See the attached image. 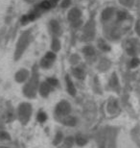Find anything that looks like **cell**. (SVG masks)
<instances>
[{
  "label": "cell",
  "mask_w": 140,
  "mask_h": 148,
  "mask_svg": "<svg viewBox=\"0 0 140 148\" xmlns=\"http://www.w3.org/2000/svg\"><path fill=\"white\" fill-rule=\"evenodd\" d=\"M49 27L51 32H53L55 35H58L59 33V31H61V27H59V24L57 20H51L49 23Z\"/></svg>",
  "instance_id": "obj_7"
},
{
  "label": "cell",
  "mask_w": 140,
  "mask_h": 148,
  "mask_svg": "<svg viewBox=\"0 0 140 148\" xmlns=\"http://www.w3.org/2000/svg\"><path fill=\"white\" fill-rule=\"evenodd\" d=\"M133 140L135 141L136 143H137V145L140 147V138H139V137H138V135L136 134V135H133Z\"/></svg>",
  "instance_id": "obj_16"
},
{
  "label": "cell",
  "mask_w": 140,
  "mask_h": 148,
  "mask_svg": "<svg viewBox=\"0 0 140 148\" xmlns=\"http://www.w3.org/2000/svg\"><path fill=\"white\" fill-rule=\"evenodd\" d=\"M118 16H119V18H120V19H122V18H124V17L126 16V14H125L124 13H119Z\"/></svg>",
  "instance_id": "obj_18"
},
{
  "label": "cell",
  "mask_w": 140,
  "mask_h": 148,
  "mask_svg": "<svg viewBox=\"0 0 140 148\" xmlns=\"http://www.w3.org/2000/svg\"><path fill=\"white\" fill-rule=\"evenodd\" d=\"M28 76H29V71L27 69H20L16 73L14 78H16L17 82H23L28 78Z\"/></svg>",
  "instance_id": "obj_5"
},
{
  "label": "cell",
  "mask_w": 140,
  "mask_h": 148,
  "mask_svg": "<svg viewBox=\"0 0 140 148\" xmlns=\"http://www.w3.org/2000/svg\"><path fill=\"white\" fill-rule=\"evenodd\" d=\"M48 90H49V87H48V85L45 84V83H43V84H41L40 86V92L43 94H45V93H48Z\"/></svg>",
  "instance_id": "obj_12"
},
{
  "label": "cell",
  "mask_w": 140,
  "mask_h": 148,
  "mask_svg": "<svg viewBox=\"0 0 140 148\" xmlns=\"http://www.w3.org/2000/svg\"><path fill=\"white\" fill-rule=\"evenodd\" d=\"M70 3H71V0H64V1L61 2V7L66 8L70 5Z\"/></svg>",
  "instance_id": "obj_14"
},
{
  "label": "cell",
  "mask_w": 140,
  "mask_h": 148,
  "mask_svg": "<svg viewBox=\"0 0 140 148\" xmlns=\"http://www.w3.org/2000/svg\"><path fill=\"white\" fill-rule=\"evenodd\" d=\"M80 16H81V12H80L78 9H72V10L69 12V14H68V19L72 22L77 21V20L80 18Z\"/></svg>",
  "instance_id": "obj_6"
},
{
  "label": "cell",
  "mask_w": 140,
  "mask_h": 148,
  "mask_svg": "<svg viewBox=\"0 0 140 148\" xmlns=\"http://www.w3.org/2000/svg\"><path fill=\"white\" fill-rule=\"evenodd\" d=\"M139 64V60L137 58H135V59H132V67H135V66H137Z\"/></svg>",
  "instance_id": "obj_15"
},
{
  "label": "cell",
  "mask_w": 140,
  "mask_h": 148,
  "mask_svg": "<svg viewBox=\"0 0 140 148\" xmlns=\"http://www.w3.org/2000/svg\"><path fill=\"white\" fill-rule=\"evenodd\" d=\"M56 60V54L54 52H47L45 56L41 59L40 66L42 67V69H49L50 66L54 64V62Z\"/></svg>",
  "instance_id": "obj_3"
},
{
  "label": "cell",
  "mask_w": 140,
  "mask_h": 148,
  "mask_svg": "<svg viewBox=\"0 0 140 148\" xmlns=\"http://www.w3.org/2000/svg\"><path fill=\"white\" fill-rule=\"evenodd\" d=\"M31 40H32L31 30H26L24 32H22L21 35L18 38V40H17L16 45V49H14V61H18L21 58L23 53L25 52V50L29 46Z\"/></svg>",
  "instance_id": "obj_2"
},
{
  "label": "cell",
  "mask_w": 140,
  "mask_h": 148,
  "mask_svg": "<svg viewBox=\"0 0 140 148\" xmlns=\"http://www.w3.org/2000/svg\"><path fill=\"white\" fill-rule=\"evenodd\" d=\"M112 13H113L112 9H111V8L106 9V10L103 12V18L105 19V20L109 19L111 17V16H112Z\"/></svg>",
  "instance_id": "obj_10"
},
{
  "label": "cell",
  "mask_w": 140,
  "mask_h": 148,
  "mask_svg": "<svg viewBox=\"0 0 140 148\" xmlns=\"http://www.w3.org/2000/svg\"><path fill=\"white\" fill-rule=\"evenodd\" d=\"M66 84H67L68 92H69L71 95H75L76 90H75V88H74V85H73L72 81H71L70 78H69V76H66Z\"/></svg>",
  "instance_id": "obj_8"
},
{
  "label": "cell",
  "mask_w": 140,
  "mask_h": 148,
  "mask_svg": "<svg viewBox=\"0 0 140 148\" xmlns=\"http://www.w3.org/2000/svg\"><path fill=\"white\" fill-rule=\"evenodd\" d=\"M51 47H52L53 52H58L59 50L61 49V42H59V40L58 38H53Z\"/></svg>",
  "instance_id": "obj_9"
},
{
  "label": "cell",
  "mask_w": 140,
  "mask_h": 148,
  "mask_svg": "<svg viewBox=\"0 0 140 148\" xmlns=\"http://www.w3.org/2000/svg\"><path fill=\"white\" fill-rule=\"evenodd\" d=\"M53 1H54V2H57V1H59V0H53Z\"/></svg>",
  "instance_id": "obj_19"
},
{
  "label": "cell",
  "mask_w": 140,
  "mask_h": 148,
  "mask_svg": "<svg viewBox=\"0 0 140 148\" xmlns=\"http://www.w3.org/2000/svg\"><path fill=\"white\" fill-rule=\"evenodd\" d=\"M118 129L108 127L101 132L99 138V148H116Z\"/></svg>",
  "instance_id": "obj_1"
},
{
  "label": "cell",
  "mask_w": 140,
  "mask_h": 148,
  "mask_svg": "<svg viewBox=\"0 0 140 148\" xmlns=\"http://www.w3.org/2000/svg\"><path fill=\"white\" fill-rule=\"evenodd\" d=\"M73 74L79 79L84 78V71H83L82 69H73Z\"/></svg>",
  "instance_id": "obj_11"
},
{
  "label": "cell",
  "mask_w": 140,
  "mask_h": 148,
  "mask_svg": "<svg viewBox=\"0 0 140 148\" xmlns=\"http://www.w3.org/2000/svg\"><path fill=\"white\" fill-rule=\"evenodd\" d=\"M120 2L124 5H130L132 3V0H120Z\"/></svg>",
  "instance_id": "obj_17"
},
{
  "label": "cell",
  "mask_w": 140,
  "mask_h": 148,
  "mask_svg": "<svg viewBox=\"0 0 140 148\" xmlns=\"http://www.w3.org/2000/svg\"><path fill=\"white\" fill-rule=\"evenodd\" d=\"M84 52H85V55H93L94 54V50L92 47H85V48L84 49Z\"/></svg>",
  "instance_id": "obj_13"
},
{
  "label": "cell",
  "mask_w": 140,
  "mask_h": 148,
  "mask_svg": "<svg viewBox=\"0 0 140 148\" xmlns=\"http://www.w3.org/2000/svg\"><path fill=\"white\" fill-rule=\"evenodd\" d=\"M70 112V105L67 102L62 101L57 107V112L59 114H67Z\"/></svg>",
  "instance_id": "obj_4"
}]
</instances>
